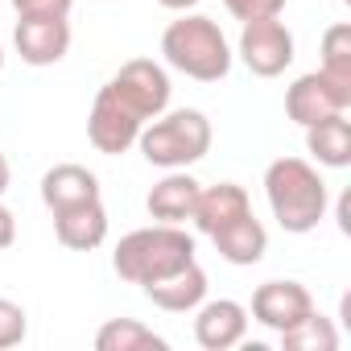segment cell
<instances>
[{"instance_id": "cell-1", "label": "cell", "mask_w": 351, "mask_h": 351, "mask_svg": "<svg viewBox=\"0 0 351 351\" xmlns=\"http://www.w3.org/2000/svg\"><path fill=\"white\" fill-rule=\"evenodd\" d=\"M265 199H269L273 219L289 236L314 232L326 219V211H330V191L322 182L318 165H310L306 157H277V161H269V169H265Z\"/></svg>"}, {"instance_id": "cell-2", "label": "cell", "mask_w": 351, "mask_h": 351, "mask_svg": "<svg viewBox=\"0 0 351 351\" xmlns=\"http://www.w3.org/2000/svg\"><path fill=\"white\" fill-rule=\"evenodd\" d=\"M199 261L195 256V236L182 223H149L128 232L116 252H112V269L120 273V281L128 285H153L169 273H178L182 265Z\"/></svg>"}, {"instance_id": "cell-3", "label": "cell", "mask_w": 351, "mask_h": 351, "mask_svg": "<svg viewBox=\"0 0 351 351\" xmlns=\"http://www.w3.org/2000/svg\"><path fill=\"white\" fill-rule=\"evenodd\" d=\"M161 58H165V66H173L195 83H219V79H228L236 54H232L219 21H211L203 13H182L161 34Z\"/></svg>"}, {"instance_id": "cell-4", "label": "cell", "mask_w": 351, "mask_h": 351, "mask_svg": "<svg viewBox=\"0 0 351 351\" xmlns=\"http://www.w3.org/2000/svg\"><path fill=\"white\" fill-rule=\"evenodd\" d=\"M136 149L157 169H186L211 153V120L199 108H165L141 128Z\"/></svg>"}, {"instance_id": "cell-5", "label": "cell", "mask_w": 351, "mask_h": 351, "mask_svg": "<svg viewBox=\"0 0 351 351\" xmlns=\"http://www.w3.org/2000/svg\"><path fill=\"white\" fill-rule=\"evenodd\" d=\"M236 54L256 79H277L293 66L298 46H293V34L281 17H256V21H244Z\"/></svg>"}, {"instance_id": "cell-6", "label": "cell", "mask_w": 351, "mask_h": 351, "mask_svg": "<svg viewBox=\"0 0 351 351\" xmlns=\"http://www.w3.org/2000/svg\"><path fill=\"white\" fill-rule=\"evenodd\" d=\"M149 120L128 104V99H120L108 83L95 91V104H91V116H87V141L95 145V153H104V157H120V153H128L132 145H136V136H141V128H145Z\"/></svg>"}, {"instance_id": "cell-7", "label": "cell", "mask_w": 351, "mask_h": 351, "mask_svg": "<svg viewBox=\"0 0 351 351\" xmlns=\"http://www.w3.org/2000/svg\"><path fill=\"white\" fill-rule=\"evenodd\" d=\"M351 108V87L330 79L326 71H306L289 83L285 91V116L293 124H314L322 116H335V112H347Z\"/></svg>"}, {"instance_id": "cell-8", "label": "cell", "mask_w": 351, "mask_h": 351, "mask_svg": "<svg viewBox=\"0 0 351 351\" xmlns=\"http://www.w3.org/2000/svg\"><path fill=\"white\" fill-rule=\"evenodd\" d=\"M108 87H112L120 99H128L145 120L161 116V112L169 108V91H173L165 66L153 62V58H128V62L108 79Z\"/></svg>"}, {"instance_id": "cell-9", "label": "cell", "mask_w": 351, "mask_h": 351, "mask_svg": "<svg viewBox=\"0 0 351 351\" xmlns=\"http://www.w3.org/2000/svg\"><path fill=\"white\" fill-rule=\"evenodd\" d=\"M191 314H195V343L203 351H228L248 335V306L232 298H203Z\"/></svg>"}, {"instance_id": "cell-10", "label": "cell", "mask_w": 351, "mask_h": 351, "mask_svg": "<svg viewBox=\"0 0 351 351\" xmlns=\"http://www.w3.org/2000/svg\"><path fill=\"white\" fill-rule=\"evenodd\" d=\"M13 46L25 66H54L71 54V21L66 17H21L13 29Z\"/></svg>"}, {"instance_id": "cell-11", "label": "cell", "mask_w": 351, "mask_h": 351, "mask_svg": "<svg viewBox=\"0 0 351 351\" xmlns=\"http://www.w3.org/2000/svg\"><path fill=\"white\" fill-rule=\"evenodd\" d=\"M314 310V298L302 281H265L252 293V318L269 330H289L298 318H306Z\"/></svg>"}, {"instance_id": "cell-12", "label": "cell", "mask_w": 351, "mask_h": 351, "mask_svg": "<svg viewBox=\"0 0 351 351\" xmlns=\"http://www.w3.org/2000/svg\"><path fill=\"white\" fill-rule=\"evenodd\" d=\"M199 191L203 182L191 178L186 169H165V178L153 182V191L145 195V211L153 215V223H186L195 215Z\"/></svg>"}, {"instance_id": "cell-13", "label": "cell", "mask_w": 351, "mask_h": 351, "mask_svg": "<svg viewBox=\"0 0 351 351\" xmlns=\"http://www.w3.org/2000/svg\"><path fill=\"white\" fill-rule=\"evenodd\" d=\"M99 199V178L79 165V161H62V165H50L42 173V203L46 211H66V207H79V203H91Z\"/></svg>"}, {"instance_id": "cell-14", "label": "cell", "mask_w": 351, "mask_h": 351, "mask_svg": "<svg viewBox=\"0 0 351 351\" xmlns=\"http://www.w3.org/2000/svg\"><path fill=\"white\" fill-rule=\"evenodd\" d=\"M54 236H58V244L71 248V252H95V248L108 240V211H104V199H91V203L54 211Z\"/></svg>"}, {"instance_id": "cell-15", "label": "cell", "mask_w": 351, "mask_h": 351, "mask_svg": "<svg viewBox=\"0 0 351 351\" xmlns=\"http://www.w3.org/2000/svg\"><path fill=\"white\" fill-rule=\"evenodd\" d=\"M211 244H215V252H219L228 265L248 269V265H261V261H265V252H269V232H265V223L248 211V215L223 223L219 232H211Z\"/></svg>"}, {"instance_id": "cell-16", "label": "cell", "mask_w": 351, "mask_h": 351, "mask_svg": "<svg viewBox=\"0 0 351 351\" xmlns=\"http://www.w3.org/2000/svg\"><path fill=\"white\" fill-rule=\"evenodd\" d=\"M145 298H149L157 310H165V314H191V310L207 298V269H203L199 261H191V265H182L178 273H169V277L145 285Z\"/></svg>"}, {"instance_id": "cell-17", "label": "cell", "mask_w": 351, "mask_h": 351, "mask_svg": "<svg viewBox=\"0 0 351 351\" xmlns=\"http://www.w3.org/2000/svg\"><path fill=\"white\" fill-rule=\"evenodd\" d=\"M248 211H252L248 191L236 186V182H219V186H203V191H199L191 223H195L203 236H211V232H219L223 223H232V219H240V215H248Z\"/></svg>"}, {"instance_id": "cell-18", "label": "cell", "mask_w": 351, "mask_h": 351, "mask_svg": "<svg viewBox=\"0 0 351 351\" xmlns=\"http://www.w3.org/2000/svg\"><path fill=\"white\" fill-rule=\"evenodd\" d=\"M306 153L326 169H347L351 165V120H347V112H335V116L306 124Z\"/></svg>"}, {"instance_id": "cell-19", "label": "cell", "mask_w": 351, "mask_h": 351, "mask_svg": "<svg viewBox=\"0 0 351 351\" xmlns=\"http://www.w3.org/2000/svg\"><path fill=\"white\" fill-rule=\"evenodd\" d=\"M95 351H169V343L136 318H108L95 330Z\"/></svg>"}, {"instance_id": "cell-20", "label": "cell", "mask_w": 351, "mask_h": 351, "mask_svg": "<svg viewBox=\"0 0 351 351\" xmlns=\"http://www.w3.org/2000/svg\"><path fill=\"white\" fill-rule=\"evenodd\" d=\"M277 339H281L285 351H335V347H339L335 322H330L326 314H318V310H310L306 318H298V322H293L289 330H281Z\"/></svg>"}, {"instance_id": "cell-21", "label": "cell", "mask_w": 351, "mask_h": 351, "mask_svg": "<svg viewBox=\"0 0 351 351\" xmlns=\"http://www.w3.org/2000/svg\"><path fill=\"white\" fill-rule=\"evenodd\" d=\"M318 71H326L330 79L351 87V25L347 21H335L322 34V66Z\"/></svg>"}, {"instance_id": "cell-22", "label": "cell", "mask_w": 351, "mask_h": 351, "mask_svg": "<svg viewBox=\"0 0 351 351\" xmlns=\"http://www.w3.org/2000/svg\"><path fill=\"white\" fill-rule=\"evenodd\" d=\"M25 335H29V314H25V306L13 302V298H0V351L25 343Z\"/></svg>"}, {"instance_id": "cell-23", "label": "cell", "mask_w": 351, "mask_h": 351, "mask_svg": "<svg viewBox=\"0 0 351 351\" xmlns=\"http://www.w3.org/2000/svg\"><path fill=\"white\" fill-rule=\"evenodd\" d=\"M223 9L236 21H256V17H281L285 0H223Z\"/></svg>"}, {"instance_id": "cell-24", "label": "cell", "mask_w": 351, "mask_h": 351, "mask_svg": "<svg viewBox=\"0 0 351 351\" xmlns=\"http://www.w3.org/2000/svg\"><path fill=\"white\" fill-rule=\"evenodd\" d=\"M75 0H13L17 17H71Z\"/></svg>"}, {"instance_id": "cell-25", "label": "cell", "mask_w": 351, "mask_h": 351, "mask_svg": "<svg viewBox=\"0 0 351 351\" xmlns=\"http://www.w3.org/2000/svg\"><path fill=\"white\" fill-rule=\"evenodd\" d=\"M13 244H17V215L0 203V252H9Z\"/></svg>"}, {"instance_id": "cell-26", "label": "cell", "mask_w": 351, "mask_h": 351, "mask_svg": "<svg viewBox=\"0 0 351 351\" xmlns=\"http://www.w3.org/2000/svg\"><path fill=\"white\" fill-rule=\"evenodd\" d=\"M157 5H161V9H169V13H195L203 0H157Z\"/></svg>"}, {"instance_id": "cell-27", "label": "cell", "mask_w": 351, "mask_h": 351, "mask_svg": "<svg viewBox=\"0 0 351 351\" xmlns=\"http://www.w3.org/2000/svg\"><path fill=\"white\" fill-rule=\"evenodd\" d=\"M9 182H13V169H9V157L0 153V199H5V191H9Z\"/></svg>"}, {"instance_id": "cell-28", "label": "cell", "mask_w": 351, "mask_h": 351, "mask_svg": "<svg viewBox=\"0 0 351 351\" xmlns=\"http://www.w3.org/2000/svg\"><path fill=\"white\" fill-rule=\"evenodd\" d=\"M0 71H5V46H0Z\"/></svg>"}]
</instances>
